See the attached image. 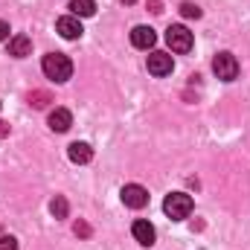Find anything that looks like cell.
Here are the masks:
<instances>
[{"label":"cell","mask_w":250,"mask_h":250,"mask_svg":"<svg viewBox=\"0 0 250 250\" xmlns=\"http://www.w3.org/2000/svg\"><path fill=\"white\" fill-rule=\"evenodd\" d=\"M70 9H73L76 18H90V15L96 12V3H93V0H73Z\"/></svg>","instance_id":"4fadbf2b"},{"label":"cell","mask_w":250,"mask_h":250,"mask_svg":"<svg viewBox=\"0 0 250 250\" xmlns=\"http://www.w3.org/2000/svg\"><path fill=\"white\" fill-rule=\"evenodd\" d=\"M131 233H134V239H137V242H140L143 248H151V245H154V239H157L154 227H151L148 221H143V218L131 224Z\"/></svg>","instance_id":"9c48e42d"},{"label":"cell","mask_w":250,"mask_h":250,"mask_svg":"<svg viewBox=\"0 0 250 250\" xmlns=\"http://www.w3.org/2000/svg\"><path fill=\"white\" fill-rule=\"evenodd\" d=\"M56 32L62 35V38H67V41H76V38H82V21L76 18V15H64V18H59L56 21Z\"/></svg>","instance_id":"5b68a950"},{"label":"cell","mask_w":250,"mask_h":250,"mask_svg":"<svg viewBox=\"0 0 250 250\" xmlns=\"http://www.w3.org/2000/svg\"><path fill=\"white\" fill-rule=\"evenodd\" d=\"M41 70H44V76L53 79V82H67V79L73 76V62H70L67 56H62V53H50V56H44Z\"/></svg>","instance_id":"6da1fadb"},{"label":"cell","mask_w":250,"mask_h":250,"mask_svg":"<svg viewBox=\"0 0 250 250\" xmlns=\"http://www.w3.org/2000/svg\"><path fill=\"white\" fill-rule=\"evenodd\" d=\"M50 212H53L56 218H67V198L56 195V198H53V204H50Z\"/></svg>","instance_id":"5bb4252c"},{"label":"cell","mask_w":250,"mask_h":250,"mask_svg":"<svg viewBox=\"0 0 250 250\" xmlns=\"http://www.w3.org/2000/svg\"><path fill=\"white\" fill-rule=\"evenodd\" d=\"M172 70H175V62H172L169 53H160V50H157V53L148 56V73H151V76L163 79V76H169Z\"/></svg>","instance_id":"8992f818"},{"label":"cell","mask_w":250,"mask_h":250,"mask_svg":"<svg viewBox=\"0 0 250 250\" xmlns=\"http://www.w3.org/2000/svg\"><path fill=\"white\" fill-rule=\"evenodd\" d=\"M67 154H70V160H73V163H79V166H84V163H90V160H93V148H90L87 143H70Z\"/></svg>","instance_id":"8fae6325"},{"label":"cell","mask_w":250,"mask_h":250,"mask_svg":"<svg viewBox=\"0 0 250 250\" xmlns=\"http://www.w3.org/2000/svg\"><path fill=\"white\" fill-rule=\"evenodd\" d=\"M181 15L184 18H201V9L195 3H181Z\"/></svg>","instance_id":"2e32d148"},{"label":"cell","mask_w":250,"mask_h":250,"mask_svg":"<svg viewBox=\"0 0 250 250\" xmlns=\"http://www.w3.org/2000/svg\"><path fill=\"white\" fill-rule=\"evenodd\" d=\"M123 204L131 209H143L148 204V192L140 184H128V187H123Z\"/></svg>","instance_id":"52a82bcc"},{"label":"cell","mask_w":250,"mask_h":250,"mask_svg":"<svg viewBox=\"0 0 250 250\" xmlns=\"http://www.w3.org/2000/svg\"><path fill=\"white\" fill-rule=\"evenodd\" d=\"M212 70H215V76H218L221 82H233V79L239 76V62H236L233 53H218V56L212 59Z\"/></svg>","instance_id":"277c9868"},{"label":"cell","mask_w":250,"mask_h":250,"mask_svg":"<svg viewBox=\"0 0 250 250\" xmlns=\"http://www.w3.org/2000/svg\"><path fill=\"white\" fill-rule=\"evenodd\" d=\"M166 44L172 47V53H189L192 50V32H189L187 26L175 23V26L166 29Z\"/></svg>","instance_id":"3957f363"},{"label":"cell","mask_w":250,"mask_h":250,"mask_svg":"<svg viewBox=\"0 0 250 250\" xmlns=\"http://www.w3.org/2000/svg\"><path fill=\"white\" fill-rule=\"evenodd\" d=\"M50 128L56 131V134H64L70 125H73V114L67 111V108H56V111H50Z\"/></svg>","instance_id":"30bf717a"},{"label":"cell","mask_w":250,"mask_h":250,"mask_svg":"<svg viewBox=\"0 0 250 250\" xmlns=\"http://www.w3.org/2000/svg\"><path fill=\"white\" fill-rule=\"evenodd\" d=\"M192 198H189L187 192H172V195H166V201H163V212L172 218V221H184L189 218V212H192Z\"/></svg>","instance_id":"7a4b0ae2"},{"label":"cell","mask_w":250,"mask_h":250,"mask_svg":"<svg viewBox=\"0 0 250 250\" xmlns=\"http://www.w3.org/2000/svg\"><path fill=\"white\" fill-rule=\"evenodd\" d=\"M76 236H84V239H87V236H90V227H87L84 221H79V224H76Z\"/></svg>","instance_id":"ac0fdd59"},{"label":"cell","mask_w":250,"mask_h":250,"mask_svg":"<svg viewBox=\"0 0 250 250\" xmlns=\"http://www.w3.org/2000/svg\"><path fill=\"white\" fill-rule=\"evenodd\" d=\"M32 53V41L26 38V35H15L12 41H9V56H15V59H26Z\"/></svg>","instance_id":"7c38bea8"},{"label":"cell","mask_w":250,"mask_h":250,"mask_svg":"<svg viewBox=\"0 0 250 250\" xmlns=\"http://www.w3.org/2000/svg\"><path fill=\"white\" fill-rule=\"evenodd\" d=\"M131 44H134L137 50H151V47L157 44V35H154L151 26H134V29H131Z\"/></svg>","instance_id":"ba28073f"},{"label":"cell","mask_w":250,"mask_h":250,"mask_svg":"<svg viewBox=\"0 0 250 250\" xmlns=\"http://www.w3.org/2000/svg\"><path fill=\"white\" fill-rule=\"evenodd\" d=\"M47 102H50V93H47V90H32V93H29V105L44 108Z\"/></svg>","instance_id":"9a60e30c"},{"label":"cell","mask_w":250,"mask_h":250,"mask_svg":"<svg viewBox=\"0 0 250 250\" xmlns=\"http://www.w3.org/2000/svg\"><path fill=\"white\" fill-rule=\"evenodd\" d=\"M9 32H12V29H9V23H6V21H0V41H6V38H9Z\"/></svg>","instance_id":"d6986e66"},{"label":"cell","mask_w":250,"mask_h":250,"mask_svg":"<svg viewBox=\"0 0 250 250\" xmlns=\"http://www.w3.org/2000/svg\"><path fill=\"white\" fill-rule=\"evenodd\" d=\"M0 250H18V242L12 236H0Z\"/></svg>","instance_id":"e0dca14e"},{"label":"cell","mask_w":250,"mask_h":250,"mask_svg":"<svg viewBox=\"0 0 250 250\" xmlns=\"http://www.w3.org/2000/svg\"><path fill=\"white\" fill-rule=\"evenodd\" d=\"M125 3H134V0H125Z\"/></svg>","instance_id":"ffe728a7"}]
</instances>
